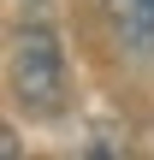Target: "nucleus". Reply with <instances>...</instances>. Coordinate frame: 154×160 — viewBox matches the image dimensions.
Instances as JSON below:
<instances>
[{
    "label": "nucleus",
    "instance_id": "f257e3e1",
    "mask_svg": "<svg viewBox=\"0 0 154 160\" xmlns=\"http://www.w3.org/2000/svg\"><path fill=\"white\" fill-rule=\"evenodd\" d=\"M6 89L18 113L30 119H59L71 101V71H65V42L53 24H24L6 48Z\"/></svg>",
    "mask_w": 154,
    "mask_h": 160
},
{
    "label": "nucleus",
    "instance_id": "f03ea898",
    "mask_svg": "<svg viewBox=\"0 0 154 160\" xmlns=\"http://www.w3.org/2000/svg\"><path fill=\"white\" fill-rule=\"evenodd\" d=\"M107 30L131 59H154V0H101Z\"/></svg>",
    "mask_w": 154,
    "mask_h": 160
},
{
    "label": "nucleus",
    "instance_id": "7ed1b4c3",
    "mask_svg": "<svg viewBox=\"0 0 154 160\" xmlns=\"http://www.w3.org/2000/svg\"><path fill=\"white\" fill-rule=\"evenodd\" d=\"M12 154H18V137H12V131L0 125V160H12Z\"/></svg>",
    "mask_w": 154,
    "mask_h": 160
}]
</instances>
